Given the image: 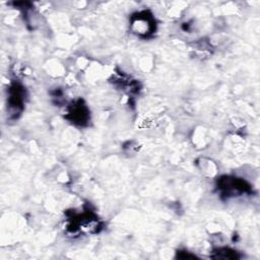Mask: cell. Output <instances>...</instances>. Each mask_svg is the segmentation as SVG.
<instances>
[{"label": "cell", "mask_w": 260, "mask_h": 260, "mask_svg": "<svg viewBox=\"0 0 260 260\" xmlns=\"http://www.w3.org/2000/svg\"><path fill=\"white\" fill-rule=\"evenodd\" d=\"M212 257L215 259H238L239 255L237 251L232 250L230 248H219L213 251Z\"/></svg>", "instance_id": "5"}, {"label": "cell", "mask_w": 260, "mask_h": 260, "mask_svg": "<svg viewBox=\"0 0 260 260\" xmlns=\"http://www.w3.org/2000/svg\"><path fill=\"white\" fill-rule=\"evenodd\" d=\"M217 187L222 196L234 197L243 194H250L252 192L251 186L243 179L224 176L217 182Z\"/></svg>", "instance_id": "1"}, {"label": "cell", "mask_w": 260, "mask_h": 260, "mask_svg": "<svg viewBox=\"0 0 260 260\" xmlns=\"http://www.w3.org/2000/svg\"><path fill=\"white\" fill-rule=\"evenodd\" d=\"M66 118L79 126H84L87 124L89 120V111L82 100L76 101L69 107Z\"/></svg>", "instance_id": "3"}, {"label": "cell", "mask_w": 260, "mask_h": 260, "mask_svg": "<svg viewBox=\"0 0 260 260\" xmlns=\"http://www.w3.org/2000/svg\"><path fill=\"white\" fill-rule=\"evenodd\" d=\"M24 89L18 83H13L8 89V107L11 115L16 117L23 109Z\"/></svg>", "instance_id": "4"}, {"label": "cell", "mask_w": 260, "mask_h": 260, "mask_svg": "<svg viewBox=\"0 0 260 260\" xmlns=\"http://www.w3.org/2000/svg\"><path fill=\"white\" fill-rule=\"evenodd\" d=\"M155 20L148 11L135 13L131 17V29L139 37H148L155 31Z\"/></svg>", "instance_id": "2"}]
</instances>
